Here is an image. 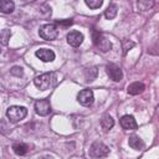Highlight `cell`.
Here are the masks:
<instances>
[{
    "label": "cell",
    "instance_id": "1",
    "mask_svg": "<svg viewBox=\"0 0 159 159\" xmlns=\"http://www.w3.org/2000/svg\"><path fill=\"white\" fill-rule=\"evenodd\" d=\"M56 80H57L56 78V73H53V72H46V73H42V75L35 77L34 84L40 91H46V89H50L52 86H55Z\"/></svg>",
    "mask_w": 159,
    "mask_h": 159
},
{
    "label": "cell",
    "instance_id": "2",
    "mask_svg": "<svg viewBox=\"0 0 159 159\" xmlns=\"http://www.w3.org/2000/svg\"><path fill=\"white\" fill-rule=\"evenodd\" d=\"M27 114V109L21 106H11L6 111V116L11 123H17L21 119H24Z\"/></svg>",
    "mask_w": 159,
    "mask_h": 159
},
{
    "label": "cell",
    "instance_id": "3",
    "mask_svg": "<svg viewBox=\"0 0 159 159\" xmlns=\"http://www.w3.org/2000/svg\"><path fill=\"white\" fill-rule=\"evenodd\" d=\"M39 35L40 37H42L43 40H47V41H51V40H55L58 35V29L55 24H45L40 27L39 30Z\"/></svg>",
    "mask_w": 159,
    "mask_h": 159
},
{
    "label": "cell",
    "instance_id": "4",
    "mask_svg": "<svg viewBox=\"0 0 159 159\" xmlns=\"http://www.w3.org/2000/svg\"><path fill=\"white\" fill-rule=\"evenodd\" d=\"M93 43H94V46H96L97 48H99L102 52H107V51H109V50L112 48L111 41H109L107 37H104L101 32H97V31L93 32Z\"/></svg>",
    "mask_w": 159,
    "mask_h": 159
},
{
    "label": "cell",
    "instance_id": "5",
    "mask_svg": "<svg viewBox=\"0 0 159 159\" xmlns=\"http://www.w3.org/2000/svg\"><path fill=\"white\" fill-rule=\"evenodd\" d=\"M89 154L93 158H104L109 154V148L102 142H94L89 148Z\"/></svg>",
    "mask_w": 159,
    "mask_h": 159
},
{
    "label": "cell",
    "instance_id": "6",
    "mask_svg": "<svg viewBox=\"0 0 159 159\" xmlns=\"http://www.w3.org/2000/svg\"><path fill=\"white\" fill-rule=\"evenodd\" d=\"M94 101V96H93V92L92 89H82L80 91V93L77 94V102L81 104V106H84V107H88L93 103Z\"/></svg>",
    "mask_w": 159,
    "mask_h": 159
},
{
    "label": "cell",
    "instance_id": "7",
    "mask_svg": "<svg viewBox=\"0 0 159 159\" xmlns=\"http://www.w3.org/2000/svg\"><path fill=\"white\" fill-rule=\"evenodd\" d=\"M35 112L39 116H48L51 113V104L48 99H39L35 102Z\"/></svg>",
    "mask_w": 159,
    "mask_h": 159
},
{
    "label": "cell",
    "instance_id": "8",
    "mask_svg": "<svg viewBox=\"0 0 159 159\" xmlns=\"http://www.w3.org/2000/svg\"><path fill=\"white\" fill-rule=\"evenodd\" d=\"M106 71H107V75L109 76V78H111L112 81H114V82L120 81L122 77H123L122 68H120L119 66L114 65V63H109V65H107Z\"/></svg>",
    "mask_w": 159,
    "mask_h": 159
},
{
    "label": "cell",
    "instance_id": "9",
    "mask_svg": "<svg viewBox=\"0 0 159 159\" xmlns=\"http://www.w3.org/2000/svg\"><path fill=\"white\" fill-rule=\"evenodd\" d=\"M66 39H67L68 45H71L72 47H78L83 42V35L80 31H70Z\"/></svg>",
    "mask_w": 159,
    "mask_h": 159
},
{
    "label": "cell",
    "instance_id": "10",
    "mask_svg": "<svg viewBox=\"0 0 159 159\" xmlns=\"http://www.w3.org/2000/svg\"><path fill=\"white\" fill-rule=\"evenodd\" d=\"M35 55L42 62H52L55 60V52L52 50H50V48H39L35 52Z\"/></svg>",
    "mask_w": 159,
    "mask_h": 159
},
{
    "label": "cell",
    "instance_id": "11",
    "mask_svg": "<svg viewBox=\"0 0 159 159\" xmlns=\"http://www.w3.org/2000/svg\"><path fill=\"white\" fill-rule=\"evenodd\" d=\"M120 125L123 129H127V130H133L138 128L137 120L134 119L133 116H129V114H125L120 118Z\"/></svg>",
    "mask_w": 159,
    "mask_h": 159
},
{
    "label": "cell",
    "instance_id": "12",
    "mask_svg": "<svg viewBox=\"0 0 159 159\" xmlns=\"http://www.w3.org/2000/svg\"><path fill=\"white\" fill-rule=\"evenodd\" d=\"M128 144H129V147L133 148L134 150H142V149L144 148V142H143V139H142L139 135H135V134H133V135L129 137Z\"/></svg>",
    "mask_w": 159,
    "mask_h": 159
},
{
    "label": "cell",
    "instance_id": "13",
    "mask_svg": "<svg viewBox=\"0 0 159 159\" xmlns=\"http://www.w3.org/2000/svg\"><path fill=\"white\" fill-rule=\"evenodd\" d=\"M144 89H145V86H144L142 82H133V83H130V84L128 86V88H127L128 93H129V94H133V96L142 93Z\"/></svg>",
    "mask_w": 159,
    "mask_h": 159
},
{
    "label": "cell",
    "instance_id": "14",
    "mask_svg": "<svg viewBox=\"0 0 159 159\" xmlns=\"http://www.w3.org/2000/svg\"><path fill=\"white\" fill-rule=\"evenodd\" d=\"M113 125H114V119L109 114H104L102 117V119H101V127H102V129L106 130V132H108L109 129L113 128Z\"/></svg>",
    "mask_w": 159,
    "mask_h": 159
},
{
    "label": "cell",
    "instance_id": "15",
    "mask_svg": "<svg viewBox=\"0 0 159 159\" xmlns=\"http://www.w3.org/2000/svg\"><path fill=\"white\" fill-rule=\"evenodd\" d=\"M15 9V4L10 0H1L0 1V12L2 14H11Z\"/></svg>",
    "mask_w": 159,
    "mask_h": 159
},
{
    "label": "cell",
    "instance_id": "16",
    "mask_svg": "<svg viewBox=\"0 0 159 159\" xmlns=\"http://www.w3.org/2000/svg\"><path fill=\"white\" fill-rule=\"evenodd\" d=\"M12 150L17 155H25L27 153V150H29V145L22 143V142H17V143L12 144Z\"/></svg>",
    "mask_w": 159,
    "mask_h": 159
},
{
    "label": "cell",
    "instance_id": "17",
    "mask_svg": "<svg viewBox=\"0 0 159 159\" xmlns=\"http://www.w3.org/2000/svg\"><path fill=\"white\" fill-rule=\"evenodd\" d=\"M117 11H118L117 5L113 4V2H111V4L108 5V7L106 9V11H104V16H106V19H107V20H112V19H114L116 15H117Z\"/></svg>",
    "mask_w": 159,
    "mask_h": 159
},
{
    "label": "cell",
    "instance_id": "18",
    "mask_svg": "<svg viewBox=\"0 0 159 159\" xmlns=\"http://www.w3.org/2000/svg\"><path fill=\"white\" fill-rule=\"evenodd\" d=\"M10 37H11V32H10V30L4 29V30L0 31V43H1V45H7Z\"/></svg>",
    "mask_w": 159,
    "mask_h": 159
},
{
    "label": "cell",
    "instance_id": "19",
    "mask_svg": "<svg viewBox=\"0 0 159 159\" xmlns=\"http://www.w3.org/2000/svg\"><path fill=\"white\" fill-rule=\"evenodd\" d=\"M84 4L91 9H98L103 5L102 0H84Z\"/></svg>",
    "mask_w": 159,
    "mask_h": 159
},
{
    "label": "cell",
    "instance_id": "20",
    "mask_svg": "<svg viewBox=\"0 0 159 159\" xmlns=\"http://www.w3.org/2000/svg\"><path fill=\"white\" fill-rule=\"evenodd\" d=\"M153 1H150V2H148V1H138V7L140 9V10H148V9H150L152 6H153Z\"/></svg>",
    "mask_w": 159,
    "mask_h": 159
},
{
    "label": "cell",
    "instance_id": "21",
    "mask_svg": "<svg viewBox=\"0 0 159 159\" xmlns=\"http://www.w3.org/2000/svg\"><path fill=\"white\" fill-rule=\"evenodd\" d=\"M10 72H11V75H14V76H16V77H22V75H24L22 68H21V67H19V66L12 67Z\"/></svg>",
    "mask_w": 159,
    "mask_h": 159
},
{
    "label": "cell",
    "instance_id": "22",
    "mask_svg": "<svg viewBox=\"0 0 159 159\" xmlns=\"http://www.w3.org/2000/svg\"><path fill=\"white\" fill-rule=\"evenodd\" d=\"M57 24L58 25H63V26H70V25H72V21L71 20H66V21H58Z\"/></svg>",
    "mask_w": 159,
    "mask_h": 159
},
{
    "label": "cell",
    "instance_id": "23",
    "mask_svg": "<svg viewBox=\"0 0 159 159\" xmlns=\"http://www.w3.org/2000/svg\"><path fill=\"white\" fill-rule=\"evenodd\" d=\"M39 159H53L51 155H43V157H41V158H39Z\"/></svg>",
    "mask_w": 159,
    "mask_h": 159
}]
</instances>
